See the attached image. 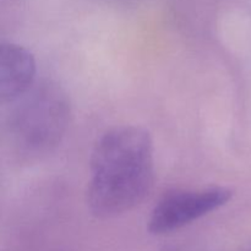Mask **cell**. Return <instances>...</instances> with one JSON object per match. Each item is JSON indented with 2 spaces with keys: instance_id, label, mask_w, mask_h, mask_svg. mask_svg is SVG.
<instances>
[{
  "instance_id": "obj_4",
  "label": "cell",
  "mask_w": 251,
  "mask_h": 251,
  "mask_svg": "<svg viewBox=\"0 0 251 251\" xmlns=\"http://www.w3.org/2000/svg\"><path fill=\"white\" fill-rule=\"evenodd\" d=\"M36 83V60L28 49L15 43L0 46V100L12 103Z\"/></svg>"
},
{
  "instance_id": "obj_2",
  "label": "cell",
  "mask_w": 251,
  "mask_h": 251,
  "mask_svg": "<svg viewBox=\"0 0 251 251\" xmlns=\"http://www.w3.org/2000/svg\"><path fill=\"white\" fill-rule=\"evenodd\" d=\"M5 123L10 150L24 161L51 153L65 136L71 115L68 93L53 81L34 83L14 100Z\"/></svg>"
},
{
  "instance_id": "obj_3",
  "label": "cell",
  "mask_w": 251,
  "mask_h": 251,
  "mask_svg": "<svg viewBox=\"0 0 251 251\" xmlns=\"http://www.w3.org/2000/svg\"><path fill=\"white\" fill-rule=\"evenodd\" d=\"M232 196V190L225 186L171 191L152 210L150 233L162 235L176 232L225 206Z\"/></svg>"
},
{
  "instance_id": "obj_1",
  "label": "cell",
  "mask_w": 251,
  "mask_h": 251,
  "mask_svg": "<svg viewBox=\"0 0 251 251\" xmlns=\"http://www.w3.org/2000/svg\"><path fill=\"white\" fill-rule=\"evenodd\" d=\"M87 206L100 218H112L139 206L154 181L153 141L140 126L115 127L97 141L90 159Z\"/></svg>"
}]
</instances>
